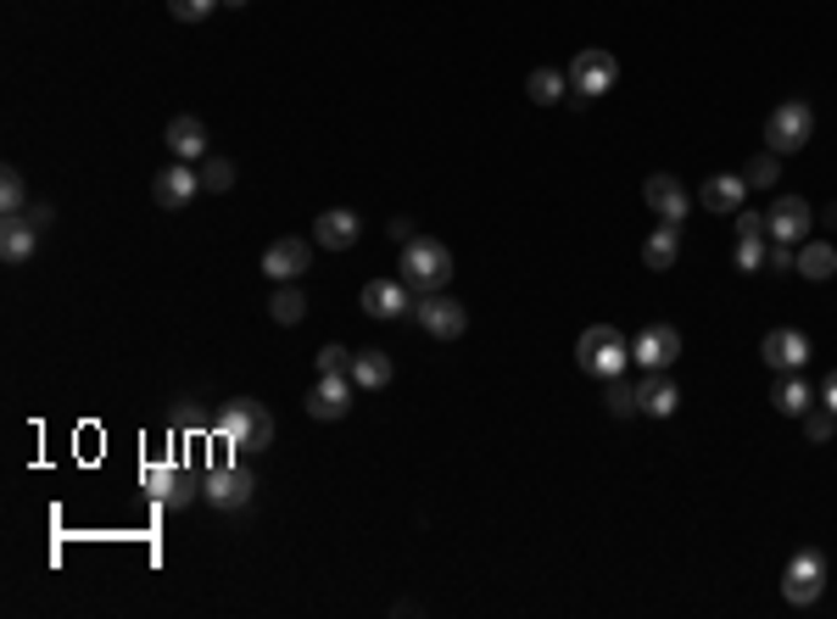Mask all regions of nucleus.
<instances>
[{
    "mask_svg": "<svg viewBox=\"0 0 837 619\" xmlns=\"http://www.w3.org/2000/svg\"><path fill=\"white\" fill-rule=\"evenodd\" d=\"M213 436L224 447H235V452H263V447H274V413L263 402H252V397H235V402L218 408Z\"/></svg>",
    "mask_w": 837,
    "mask_h": 619,
    "instance_id": "obj_1",
    "label": "nucleus"
},
{
    "mask_svg": "<svg viewBox=\"0 0 837 619\" xmlns=\"http://www.w3.org/2000/svg\"><path fill=\"white\" fill-rule=\"evenodd\" d=\"M213 7H224V0H168V17H179V23H202V17H213Z\"/></svg>",
    "mask_w": 837,
    "mask_h": 619,
    "instance_id": "obj_33",
    "label": "nucleus"
},
{
    "mask_svg": "<svg viewBox=\"0 0 837 619\" xmlns=\"http://www.w3.org/2000/svg\"><path fill=\"white\" fill-rule=\"evenodd\" d=\"M698 202H704V213H737L749 202V179L743 173H715V179H704Z\"/></svg>",
    "mask_w": 837,
    "mask_h": 619,
    "instance_id": "obj_18",
    "label": "nucleus"
},
{
    "mask_svg": "<svg viewBox=\"0 0 837 619\" xmlns=\"http://www.w3.org/2000/svg\"><path fill=\"white\" fill-rule=\"evenodd\" d=\"M202 497L218 508V513H240L246 502L258 497V474L246 469V463H229V469H213L207 481H202Z\"/></svg>",
    "mask_w": 837,
    "mask_h": 619,
    "instance_id": "obj_6",
    "label": "nucleus"
},
{
    "mask_svg": "<svg viewBox=\"0 0 837 619\" xmlns=\"http://www.w3.org/2000/svg\"><path fill=\"white\" fill-rule=\"evenodd\" d=\"M821 223H832V229H837V202H832V207L821 213Z\"/></svg>",
    "mask_w": 837,
    "mask_h": 619,
    "instance_id": "obj_41",
    "label": "nucleus"
},
{
    "mask_svg": "<svg viewBox=\"0 0 837 619\" xmlns=\"http://www.w3.org/2000/svg\"><path fill=\"white\" fill-rule=\"evenodd\" d=\"M564 89H570V78L559 73V68H536L530 78H525V95L536 107H553V101H564Z\"/></svg>",
    "mask_w": 837,
    "mask_h": 619,
    "instance_id": "obj_27",
    "label": "nucleus"
},
{
    "mask_svg": "<svg viewBox=\"0 0 837 619\" xmlns=\"http://www.w3.org/2000/svg\"><path fill=\"white\" fill-rule=\"evenodd\" d=\"M832 430H837V413H832V408L804 413V436H810V441H832Z\"/></svg>",
    "mask_w": 837,
    "mask_h": 619,
    "instance_id": "obj_35",
    "label": "nucleus"
},
{
    "mask_svg": "<svg viewBox=\"0 0 837 619\" xmlns=\"http://www.w3.org/2000/svg\"><path fill=\"white\" fill-rule=\"evenodd\" d=\"M737 234H765V213H743V207H737Z\"/></svg>",
    "mask_w": 837,
    "mask_h": 619,
    "instance_id": "obj_39",
    "label": "nucleus"
},
{
    "mask_svg": "<svg viewBox=\"0 0 837 619\" xmlns=\"http://www.w3.org/2000/svg\"><path fill=\"white\" fill-rule=\"evenodd\" d=\"M268 313H274V324H302L308 318V296H302V279H290V284H279V291L268 296Z\"/></svg>",
    "mask_w": 837,
    "mask_h": 619,
    "instance_id": "obj_25",
    "label": "nucleus"
},
{
    "mask_svg": "<svg viewBox=\"0 0 837 619\" xmlns=\"http://www.w3.org/2000/svg\"><path fill=\"white\" fill-rule=\"evenodd\" d=\"M765 263H770V268H799V257H793V246H787V241H770Z\"/></svg>",
    "mask_w": 837,
    "mask_h": 619,
    "instance_id": "obj_38",
    "label": "nucleus"
},
{
    "mask_svg": "<svg viewBox=\"0 0 837 619\" xmlns=\"http://www.w3.org/2000/svg\"><path fill=\"white\" fill-rule=\"evenodd\" d=\"M358 234H363V223H358L352 207H330V213L313 218V246H324V252H347V246H358Z\"/></svg>",
    "mask_w": 837,
    "mask_h": 619,
    "instance_id": "obj_12",
    "label": "nucleus"
},
{
    "mask_svg": "<svg viewBox=\"0 0 837 619\" xmlns=\"http://www.w3.org/2000/svg\"><path fill=\"white\" fill-rule=\"evenodd\" d=\"M308 268H313V246L302 241V234H279V241L263 252V274H268V279H279V284L302 279Z\"/></svg>",
    "mask_w": 837,
    "mask_h": 619,
    "instance_id": "obj_10",
    "label": "nucleus"
},
{
    "mask_svg": "<svg viewBox=\"0 0 837 619\" xmlns=\"http://www.w3.org/2000/svg\"><path fill=\"white\" fill-rule=\"evenodd\" d=\"M810 223H815V213L804 196H776V207L765 213V234L770 241H787V246H804Z\"/></svg>",
    "mask_w": 837,
    "mask_h": 619,
    "instance_id": "obj_9",
    "label": "nucleus"
},
{
    "mask_svg": "<svg viewBox=\"0 0 837 619\" xmlns=\"http://www.w3.org/2000/svg\"><path fill=\"white\" fill-rule=\"evenodd\" d=\"M352 386L358 391H385L391 386V352H352Z\"/></svg>",
    "mask_w": 837,
    "mask_h": 619,
    "instance_id": "obj_23",
    "label": "nucleus"
},
{
    "mask_svg": "<svg viewBox=\"0 0 837 619\" xmlns=\"http://www.w3.org/2000/svg\"><path fill=\"white\" fill-rule=\"evenodd\" d=\"M0 207H7V218L28 213V184H23L17 168H0Z\"/></svg>",
    "mask_w": 837,
    "mask_h": 619,
    "instance_id": "obj_29",
    "label": "nucleus"
},
{
    "mask_svg": "<svg viewBox=\"0 0 837 619\" xmlns=\"http://www.w3.org/2000/svg\"><path fill=\"white\" fill-rule=\"evenodd\" d=\"M363 313L369 318H403L408 313V279H369L363 284Z\"/></svg>",
    "mask_w": 837,
    "mask_h": 619,
    "instance_id": "obj_17",
    "label": "nucleus"
},
{
    "mask_svg": "<svg viewBox=\"0 0 837 619\" xmlns=\"http://www.w3.org/2000/svg\"><path fill=\"white\" fill-rule=\"evenodd\" d=\"M675 257H681V234H675V223L654 229V234H648V246H643V263L665 274V268H675Z\"/></svg>",
    "mask_w": 837,
    "mask_h": 619,
    "instance_id": "obj_26",
    "label": "nucleus"
},
{
    "mask_svg": "<svg viewBox=\"0 0 837 619\" xmlns=\"http://www.w3.org/2000/svg\"><path fill=\"white\" fill-rule=\"evenodd\" d=\"M765 263V234H737V268H760Z\"/></svg>",
    "mask_w": 837,
    "mask_h": 619,
    "instance_id": "obj_34",
    "label": "nucleus"
},
{
    "mask_svg": "<svg viewBox=\"0 0 837 619\" xmlns=\"http://www.w3.org/2000/svg\"><path fill=\"white\" fill-rule=\"evenodd\" d=\"M385 234H391L397 246H414V241H419V234H414V218H391V223H385Z\"/></svg>",
    "mask_w": 837,
    "mask_h": 619,
    "instance_id": "obj_37",
    "label": "nucleus"
},
{
    "mask_svg": "<svg viewBox=\"0 0 837 619\" xmlns=\"http://www.w3.org/2000/svg\"><path fill=\"white\" fill-rule=\"evenodd\" d=\"M145 486H152V497L163 508H184L195 497V474L190 469H152V474H145Z\"/></svg>",
    "mask_w": 837,
    "mask_h": 619,
    "instance_id": "obj_22",
    "label": "nucleus"
},
{
    "mask_svg": "<svg viewBox=\"0 0 837 619\" xmlns=\"http://www.w3.org/2000/svg\"><path fill=\"white\" fill-rule=\"evenodd\" d=\"M603 402H609V413H614V418H631V413H643V408H636V386H631L625 374H620V379H609V397H603Z\"/></svg>",
    "mask_w": 837,
    "mask_h": 619,
    "instance_id": "obj_31",
    "label": "nucleus"
},
{
    "mask_svg": "<svg viewBox=\"0 0 837 619\" xmlns=\"http://www.w3.org/2000/svg\"><path fill=\"white\" fill-rule=\"evenodd\" d=\"M319 374H352V352L347 347H324L319 352Z\"/></svg>",
    "mask_w": 837,
    "mask_h": 619,
    "instance_id": "obj_36",
    "label": "nucleus"
},
{
    "mask_svg": "<svg viewBox=\"0 0 837 619\" xmlns=\"http://www.w3.org/2000/svg\"><path fill=\"white\" fill-rule=\"evenodd\" d=\"M34 246H39V223L28 213H17V218L0 223V257H7V263H28Z\"/></svg>",
    "mask_w": 837,
    "mask_h": 619,
    "instance_id": "obj_21",
    "label": "nucleus"
},
{
    "mask_svg": "<svg viewBox=\"0 0 837 619\" xmlns=\"http://www.w3.org/2000/svg\"><path fill=\"white\" fill-rule=\"evenodd\" d=\"M776 179H781V157H776V151H765V157L749 162V184H754V190H776Z\"/></svg>",
    "mask_w": 837,
    "mask_h": 619,
    "instance_id": "obj_32",
    "label": "nucleus"
},
{
    "mask_svg": "<svg viewBox=\"0 0 837 619\" xmlns=\"http://www.w3.org/2000/svg\"><path fill=\"white\" fill-rule=\"evenodd\" d=\"M414 318L425 324V336H435V341H458L464 329H469V313H464V302H453V296H419L414 302Z\"/></svg>",
    "mask_w": 837,
    "mask_h": 619,
    "instance_id": "obj_8",
    "label": "nucleus"
},
{
    "mask_svg": "<svg viewBox=\"0 0 837 619\" xmlns=\"http://www.w3.org/2000/svg\"><path fill=\"white\" fill-rule=\"evenodd\" d=\"M821 592H826V558L815 547H804V553L787 558V569H781V597L793 603V608H810V603H821Z\"/></svg>",
    "mask_w": 837,
    "mask_h": 619,
    "instance_id": "obj_5",
    "label": "nucleus"
},
{
    "mask_svg": "<svg viewBox=\"0 0 837 619\" xmlns=\"http://www.w3.org/2000/svg\"><path fill=\"white\" fill-rule=\"evenodd\" d=\"M224 7H246V0H224Z\"/></svg>",
    "mask_w": 837,
    "mask_h": 619,
    "instance_id": "obj_42",
    "label": "nucleus"
},
{
    "mask_svg": "<svg viewBox=\"0 0 837 619\" xmlns=\"http://www.w3.org/2000/svg\"><path fill=\"white\" fill-rule=\"evenodd\" d=\"M631 357L643 363V368H670V363L681 357V329H670V324H648L643 336L631 341Z\"/></svg>",
    "mask_w": 837,
    "mask_h": 619,
    "instance_id": "obj_11",
    "label": "nucleus"
},
{
    "mask_svg": "<svg viewBox=\"0 0 837 619\" xmlns=\"http://www.w3.org/2000/svg\"><path fill=\"white\" fill-rule=\"evenodd\" d=\"M770 408H776V413H787V418H804V413H810V386L799 379V368L776 379V391H770Z\"/></svg>",
    "mask_w": 837,
    "mask_h": 619,
    "instance_id": "obj_24",
    "label": "nucleus"
},
{
    "mask_svg": "<svg viewBox=\"0 0 837 619\" xmlns=\"http://www.w3.org/2000/svg\"><path fill=\"white\" fill-rule=\"evenodd\" d=\"M643 202H648L665 223H681L686 213H693V196H686V184H681L675 173H654V179L643 184Z\"/></svg>",
    "mask_w": 837,
    "mask_h": 619,
    "instance_id": "obj_14",
    "label": "nucleus"
},
{
    "mask_svg": "<svg viewBox=\"0 0 837 619\" xmlns=\"http://www.w3.org/2000/svg\"><path fill=\"white\" fill-rule=\"evenodd\" d=\"M575 363L598 379H620L625 363H631V347L614 324H593V329H581V341H575Z\"/></svg>",
    "mask_w": 837,
    "mask_h": 619,
    "instance_id": "obj_2",
    "label": "nucleus"
},
{
    "mask_svg": "<svg viewBox=\"0 0 837 619\" xmlns=\"http://www.w3.org/2000/svg\"><path fill=\"white\" fill-rule=\"evenodd\" d=\"M235 184V162L229 157H202V190H213V196H224V190Z\"/></svg>",
    "mask_w": 837,
    "mask_h": 619,
    "instance_id": "obj_30",
    "label": "nucleus"
},
{
    "mask_svg": "<svg viewBox=\"0 0 837 619\" xmlns=\"http://www.w3.org/2000/svg\"><path fill=\"white\" fill-rule=\"evenodd\" d=\"M799 274H804V279H832V274H837V246L804 241V246H799Z\"/></svg>",
    "mask_w": 837,
    "mask_h": 619,
    "instance_id": "obj_28",
    "label": "nucleus"
},
{
    "mask_svg": "<svg viewBox=\"0 0 837 619\" xmlns=\"http://www.w3.org/2000/svg\"><path fill=\"white\" fill-rule=\"evenodd\" d=\"M821 408H832V413H837V368L826 374V402H821Z\"/></svg>",
    "mask_w": 837,
    "mask_h": 619,
    "instance_id": "obj_40",
    "label": "nucleus"
},
{
    "mask_svg": "<svg viewBox=\"0 0 837 619\" xmlns=\"http://www.w3.org/2000/svg\"><path fill=\"white\" fill-rule=\"evenodd\" d=\"M403 279H408L414 296H435L441 284L453 279V252L441 241H425V234H419L414 246H403Z\"/></svg>",
    "mask_w": 837,
    "mask_h": 619,
    "instance_id": "obj_3",
    "label": "nucleus"
},
{
    "mask_svg": "<svg viewBox=\"0 0 837 619\" xmlns=\"http://www.w3.org/2000/svg\"><path fill=\"white\" fill-rule=\"evenodd\" d=\"M636 408L643 413H654V418H670L675 408H681V391H675V379L665 374V368H648V379L636 386Z\"/></svg>",
    "mask_w": 837,
    "mask_h": 619,
    "instance_id": "obj_19",
    "label": "nucleus"
},
{
    "mask_svg": "<svg viewBox=\"0 0 837 619\" xmlns=\"http://www.w3.org/2000/svg\"><path fill=\"white\" fill-rule=\"evenodd\" d=\"M760 357H765L776 374H793V368L810 363V336H804V329H770L765 347H760Z\"/></svg>",
    "mask_w": 837,
    "mask_h": 619,
    "instance_id": "obj_15",
    "label": "nucleus"
},
{
    "mask_svg": "<svg viewBox=\"0 0 837 619\" xmlns=\"http://www.w3.org/2000/svg\"><path fill=\"white\" fill-rule=\"evenodd\" d=\"M614 78H620V62L609 51H581L570 62V89L581 95V101H598V95H609Z\"/></svg>",
    "mask_w": 837,
    "mask_h": 619,
    "instance_id": "obj_7",
    "label": "nucleus"
},
{
    "mask_svg": "<svg viewBox=\"0 0 837 619\" xmlns=\"http://www.w3.org/2000/svg\"><path fill=\"white\" fill-rule=\"evenodd\" d=\"M195 190H202V173H190L184 162H168V168L152 179V202L168 207V213H179V207L195 202Z\"/></svg>",
    "mask_w": 837,
    "mask_h": 619,
    "instance_id": "obj_13",
    "label": "nucleus"
},
{
    "mask_svg": "<svg viewBox=\"0 0 837 619\" xmlns=\"http://www.w3.org/2000/svg\"><path fill=\"white\" fill-rule=\"evenodd\" d=\"M163 139H168V151L179 157V162H195V157H207V129H202V118H168V129H163Z\"/></svg>",
    "mask_w": 837,
    "mask_h": 619,
    "instance_id": "obj_20",
    "label": "nucleus"
},
{
    "mask_svg": "<svg viewBox=\"0 0 837 619\" xmlns=\"http://www.w3.org/2000/svg\"><path fill=\"white\" fill-rule=\"evenodd\" d=\"M810 134H815L810 101H781V107L770 112V123H765V146H770L776 157H787V151H804Z\"/></svg>",
    "mask_w": 837,
    "mask_h": 619,
    "instance_id": "obj_4",
    "label": "nucleus"
},
{
    "mask_svg": "<svg viewBox=\"0 0 837 619\" xmlns=\"http://www.w3.org/2000/svg\"><path fill=\"white\" fill-rule=\"evenodd\" d=\"M352 408V374H319V386L308 391V413L313 418H347Z\"/></svg>",
    "mask_w": 837,
    "mask_h": 619,
    "instance_id": "obj_16",
    "label": "nucleus"
}]
</instances>
